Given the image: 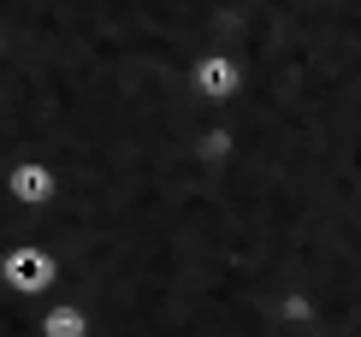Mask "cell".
<instances>
[{"instance_id": "6da1fadb", "label": "cell", "mask_w": 361, "mask_h": 337, "mask_svg": "<svg viewBox=\"0 0 361 337\" xmlns=\"http://www.w3.org/2000/svg\"><path fill=\"white\" fill-rule=\"evenodd\" d=\"M190 78H195V89H202V101H237V89H243V59L237 54H225V48H214V54H202L190 66Z\"/></svg>"}]
</instances>
